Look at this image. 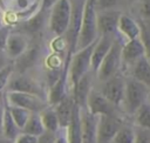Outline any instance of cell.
<instances>
[{
  "label": "cell",
  "mask_w": 150,
  "mask_h": 143,
  "mask_svg": "<svg viewBox=\"0 0 150 143\" xmlns=\"http://www.w3.org/2000/svg\"><path fill=\"white\" fill-rule=\"evenodd\" d=\"M124 87H125V80L123 76H121L118 73L110 79L103 81V84L101 87L100 93L114 105L117 107L123 102L124 97Z\"/></svg>",
  "instance_id": "8"
},
{
  "label": "cell",
  "mask_w": 150,
  "mask_h": 143,
  "mask_svg": "<svg viewBox=\"0 0 150 143\" xmlns=\"http://www.w3.org/2000/svg\"><path fill=\"white\" fill-rule=\"evenodd\" d=\"M121 52H122V45L118 40L115 39L109 52L107 53V55L104 56V59L102 60L101 64L96 70L100 81L103 82L118 73V69L122 64Z\"/></svg>",
  "instance_id": "6"
},
{
  "label": "cell",
  "mask_w": 150,
  "mask_h": 143,
  "mask_svg": "<svg viewBox=\"0 0 150 143\" xmlns=\"http://www.w3.org/2000/svg\"><path fill=\"white\" fill-rule=\"evenodd\" d=\"M121 0H95V8L96 11H108L114 9Z\"/></svg>",
  "instance_id": "30"
},
{
  "label": "cell",
  "mask_w": 150,
  "mask_h": 143,
  "mask_svg": "<svg viewBox=\"0 0 150 143\" xmlns=\"http://www.w3.org/2000/svg\"><path fill=\"white\" fill-rule=\"evenodd\" d=\"M6 104L4 103L2 97L0 96V136H1V125H2V118H4V113H5Z\"/></svg>",
  "instance_id": "36"
},
{
  "label": "cell",
  "mask_w": 150,
  "mask_h": 143,
  "mask_svg": "<svg viewBox=\"0 0 150 143\" xmlns=\"http://www.w3.org/2000/svg\"><path fill=\"white\" fill-rule=\"evenodd\" d=\"M143 56H144V48L139 38L134 40H128V42L124 43V46L122 47L121 59H122V63L124 64L132 66L136 61H138Z\"/></svg>",
  "instance_id": "16"
},
{
  "label": "cell",
  "mask_w": 150,
  "mask_h": 143,
  "mask_svg": "<svg viewBox=\"0 0 150 143\" xmlns=\"http://www.w3.org/2000/svg\"><path fill=\"white\" fill-rule=\"evenodd\" d=\"M28 48V41L23 34L11 33L5 47V54L8 59H18Z\"/></svg>",
  "instance_id": "15"
},
{
  "label": "cell",
  "mask_w": 150,
  "mask_h": 143,
  "mask_svg": "<svg viewBox=\"0 0 150 143\" xmlns=\"http://www.w3.org/2000/svg\"><path fill=\"white\" fill-rule=\"evenodd\" d=\"M135 131L128 125H122L112 138V143H134Z\"/></svg>",
  "instance_id": "28"
},
{
  "label": "cell",
  "mask_w": 150,
  "mask_h": 143,
  "mask_svg": "<svg viewBox=\"0 0 150 143\" xmlns=\"http://www.w3.org/2000/svg\"><path fill=\"white\" fill-rule=\"evenodd\" d=\"M66 136L68 143H82L81 134V108L77 103H74L70 122L66 128Z\"/></svg>",
  "instance_id": "17"
},
{
  "label": "cell",
  "mask_w": 150,
  "mask_h": 143,
  "mask_svg": "<svg viewBox=\"0 0 150 143\" xmlns=\"http://www.w3.org/2000/svg\"><path fill=\"white\" fill-rule=\"evenodd\" d=\"M55 138H56V134L45 131L41 136L38 137V143H54Z\"/></svg>",
  "instance_id": "35"
},
{
  "label": "cell",
  "mask_w": 150,
  "mask_h": 143,
  "mask_svg": "<svg viewBox=\"0 0 150 143\" xmlns=\"http://www.w3.org/2000/svg\"><path fill=\"white\" fill-rule=\"evenodd\" d=\"M96 14L97 11L95 8V0H86L76 45V52L96 42L100 38L96 25Z\"/></svg>",
  "instance_id": "1"
},
{
  "label": "cell",
  "mask_w": 150,
  "mask_h": 143,
  "mask_svg": "<svg viewBox=\"0 0 150 143\" xmlns=\"http://www.w3.org/2000/svg\"><path fill=\"white\" fill-rule=\"evenodd\" d=\"M9 34H11V30L8 27L6 26L0 27V52H5V47H6Z\"/></svg>",
  "instance_id": "32"
},
{
  "label": "cell",
  "mask_w": 150,
  "mask_h": 143,
  "mask_svg": "<svg viewBox=\"0 0 150 143\" xmlns=\"http://www.w3.org/2000/svg\"><path fill=\"white\" fill-rule=\"evenodd\" d=\"M138 12L145 22H150V0H139Z\"/></svg>",
  "instance_id": "31"
},
{
  "label": "cell",
  "mask_w": 150,
  "mask_h": 143,
  "mask_svg": "<svg viewBox=\"0 0 150 143\" xmlns=\"http://www.w3.org/2000/svg\"><path fill=\"white\" fill-rule=\"evenodd\" d=\"M0 143H12V142H9V141H7V139H5L4 137L0 136Z\"/></svg>",
  "instance_id": "41"
},
{
  "label": "cell",
  "mask_w": 150,
  "mask_h": 143,
  "mask_svg": "<svg viewBox=\"0 0 150 143\" xmlns=\"http://www.w3.org/2000/svg\"><path fill=\"white\" fill-rule=\"evenodd\" d=\"M6 103L7 105L19 107L30 113H38V114L42 111L45 108H47V103L43 98L33 94L20 93V91H7Z\"/></svg>",
  "instance_id": "7"
},
{
  "label": "cell",
  "mask_w": 150,
  "mask_h": 143,
  "mask_svg": "<svg viewBox=\"0 0 150 143\" xmlns=\"http://www.w3.org/2000/svg\"><path fill=\"white\" fill-rule=\"evenodd\" d=\"M70 2L69 0H57L53 6L49 15V29L56 36L66 34L70 21Z\"/></svg>",
  "instance_id": "3"
},
{
  "label": "cell",
  "mask_w": 150,
  "mask_h": 143,
  "mask_svg": "<svg viewBox=\"0 0 150 143\" xmlns=\"http://www.w3.org/2000/svg\"><path fill=\"white\" fill-rule=\"evenodd\" d=\"M131 77L144 84L150 90V63L145 57H141L131 66Z\"/></svg>",
  "instance_id": "20"
},
{
  "label": "cell",
  "mask_w": 150,
  "mask_h": 143,
  "mask_svg": "<svg viewBox=\"0 0 150 143\" xmlns=\"http://www.w3.org/2000/svg\"><path fill=\"white\" fill-rule=\"evenodd\" d=\"M7 104V103H6ZM8 108V111H9V115L12 117V120L14 121V123L16 124V127L22 130V128L25 127L29 115L32 114L30 111L26 110V109H22V108H19V107H12V105H7Z\"/></svg>",
  "instance_id": "26"
},
{
  "label": "cell",
  "mask_w": 150,
  "mask_h": 143,
  "mask_svg": "<svg viewBox=\"0 0 150 143\" xmlns=\"http://www.w3.org/2000/svg\"><path fill=\"white\" fill-rule=\"evenodd\" d=\"M129 1H130V2H131V1H136V0H129Z\"/></svg>",
  "instance_id": "42"
},
{
  "label": "cell",
  "mask_w": 150,
  "mask_h": 143,
  "mask_svg": "<svg viewBox=\"0 0 150 143\" xmlns=\"http://www.w3.org/2000/svg\"><path fill=\"white\" fill-rule=\"evenodd\" d=\"M94 46H95V42L81 50H77L71 55L69 68H68V77L70 79L73 87L76 86V83L90 69V57H91Z\"/></svg>",
  "instance_id": "5"
},
{
  "label": "cell",
  "mask_w": 150,
  "mask_h": 143,
  "mask_svg": "<svg viewBox=\"0 0 150 143\" xmlns=\"http://www.w3.org/2000/svg\"><path fill=\"white\" fill-rule=\"evenodd\" d=\"M13 143H38V137L25 132H20Z\"/></svg>",
  "instance_id": "33"
},
{
  "label": "cell",
  "mask_w": 150,
  "mask_h": 143,
  "mask_svg": "<svg viewBox=\"0 0 150 143\" xmlns=\"http://www.w3.org/2000/svg\"><path fill=\"white\" fill-rule=\"evenodd\" d=\"M57 0H42V6L43 8H48V7H52Z\"/></svg>",
  "instance_id": "39"
},
{
  "label": "cell",
  "mask_w": 150,
  "mask_h": 143,
  "mask_svg": "<svg viewBox=\"0 0 150 143\" xmlns=\"http://www.w3.org/2000/svg\"><path fill=\"white\" fill-rule=\"evenodd\" d=\"M134 143H150V134L149 130H141L135 132V141Z\"/></svg>",
  "instance_id": "34"
},
{
  "label": "cell",
  "mask_w": 150,
  "mask_h": 143,
  "mask_svg": "<svg viewBox=\"0 0 150 143\" xmlns=\"http://www.w3.org/2000/svg\"><path fill=\"white\" fill-rule=\"evenodd\" d=\"M20 132H21V130L16 127V124L12 120L9 111H8V108H7V104H6L4 118H2V125H1V137H4L5 139L13 143Z\"/></svg>",
  "instance_id": "21"
},
{
  "label": "cell",
  "mask_w": 150,
  "mask_h": 143,
  "mask_svg": "<svg viewBox=\"0 0 150 143\" xmlns=\"http://www.w3.org/2000/svg\"><path fill=\"white\" fill-rule=\"evenodd\" d=\"M150 96V90L142 84L141 82L136 81L132 77H129L125 80V87H124V97H123V104L125 107V110L129 114H135L136 110L146 102V100Z\"/></svg>",
  "instance_id": "2"
},
{
  "label": "cell",
  "mask_w": 150,
  "mask_h": 143,
  "mask_svg": "<svg viewBox=\"0 0 150 143\" xmlns=\"http://www.w3.org/2000/svg\"><path fill=\"white\" fill-rule=\"evenodd\" d=\"M117 30L123 34L128 40L138 39L141 34V27L129 15L121 14L118 22H117Z\"/></svg>",
  "instance_id": "19"
},
{
  "label": "cell",
  "mask_w": 150,
  "mask_h": 143,
  "mask_svg": "<svg viewBox=\"0 0 150 143\" xmlns=\"http://www.w3.org/2000/svg\"><path fill=\"white\" fill-rule=\"evenodd\" d=\"M121 12L116 9H108V11H97L96 14V25L98 35H110L115 36L117 32V22L121 16Z\"/></svg>",
  "instance_id": "11"
},
{
  "label": "cell",
  "mask_w": 150,
  "mask_h": 143,
  "mask_svg": "<svg viewBox=\"0 0 150 143\" xmlns=\"http://www.w3.org/2000/svg\"><path fill=\"white\" fill-rule=\"evenodd\" d=\"M149 98H150V96H149Z\"/></svg>",
  "instance_id": "43"
},
{
  "label": "cell",
  "mask_w": 150,
  "mask_h": 143,
  "mask_svg": "<svg viewBox=\"0 0 150 143\" xmlns=\"http://www.w3.org/2000/svg\"><path fill=\"white\" fill-rule=\"evenodd\" d=\"M7 91H20L36 95L42 98V88L40 84L29 76L19 74L15 77H11L7 84Z\"/></svg>",
  "instance_id": "12"
},
{
  "label": "cell",
  "mask_w": 150,
  "mask_h": 143,
  "mask_svg": "<svg viewBox=\"0 0 150 143\" xmlns=\"http://www.w3.org/2000/svg\"><path fill=\"white\" fill-rule=\"evenodd\" d=\"M122 125V121L115 115L98 116L96 143H112L114 136Z\"/></svg>",
  "instance_id": "9"
},
{
  "label": "cell",
  "mask_w": 150,
  "mask_h": 143,
  "mask_svg": "<svg viewBox=\"0 0 150 143\" xmlns=\"http://www.w3.org/2000/svg\"><path fill=\"white\" fill-rule=\"evenodd\" d=\"M73 88H74V95H73L74 102L77 103L80 108H83L86 105L87 96L90 91V79L88 74H86Z\"/></svg>",
  "instance_id": "22"
},
{
  "label": "cell",
  "mask_w": 150,
  "mask_h": 143,
  "mask_svg": "<svg viewBox=\"0 0 150 143\" xmlns=\"http://www.w3.org/2000/svg\"><path fill=\"white\" fill-rule=\"evenodd\" d=\"M97 122L98 116L89 114L86 109L82 113L81 109V134L82 143H96V132H97Z\"/></svg>",
  "instance_id": "14"
},
{
  "label": "cell",
  "mask_w": 150,
  "mask_h": 143,
  "mask_svg": "<svg viewBox=\"0 0 150 143\" xmlns=\"http://www.w3.org/2000/svg\"><path fill=\"white\" fill-rule=\"evenodd\" d=\"M86 109L94 116H109L114 115L115 107L100 91L90 89L86 101Z\"/></svg>",
  "instance_id": "10"
},
{
  "label": "cell",
  "mask_w": 150,
  "mask_h": 143,
  "mask_svg": "<svg viewBox=\"0 0 150 143\" xmlns=\"http://www.w3.org/2000/svg\"><path fill=\"white\" fill-rule=\"evenodd\" d=\"M114 40H115V36L102 35L95 42V46H94V49H93V53H91V57H90V68L94 72L97 70L102 60L104 59V56L109 52Z\"/></svg>",
  "instance_id": "13"
},
{
  "label": "cell",
  "mask_w": 150,
  "mask_h": 143,
  "mask_svg": "<svg viewBox=\"0 0 150 143\" xmlns=\"http://www.w3.org/2000/svg\"><path fill=\"white\" fill-rule=\"evenodd\" d=\"M21 132H25V134H28V135H32L35 137H39L45 132V128L42 125L40 115L38 113H32L29 115V117H28L25 127L22 128Z\"/></svg>",
  "instance_id": "24"
},
{
  "label": "cell",
  "mask_w": 150,
  "mask_h": 143,
  "mask_svg": "<svg viewBox=\"0 0 150 143\" xmlns=\"http://www.w3.org/2000/svg\"><path fill=\"white\" fill-rule=\"evenodd\" d=\"M70 2V21L68 29L66 32V43L68 48L69 55H73L76 52V45H77V39H79V33H80V27H81V20H82V14H83V7L86 4V0H69Z\"/></svg>",
  "instance_id": "4"
},
{
  "label": "cell",
  "mask_w": 150,
  "mask_h": 143,
  "mask_svg": "<svg viewBox=\"0 0 150 143\" xmlns=\"http://www.w3.org/2000/svg\"><path fill=\"white\" fill-rule=\"evenodd\" d=\"M39 115H40L42 125L45 128V131L56 134L57 130L60 129V125H59V120H57L56 113L54 110V107L45 108L42 111L39 113Z\"/></svg>",
  "instance_id": "23"
},
{
  "label": "cell",
  "mask_w": 150,
  "mask_h": 143,
  "mask_svg": "<svg viewBox=\"0 0 150 143\" xmlns=\"http://www.w3.org/2000/svg\"><path fill=\"white\" fill-rule=\"evenodd\" d=\"M54 143H68L67 136H66V135H59V136H56Z\"/></svg>",
  "instance_id": "38"
},
{
  "label": "cell",
  "mask_w": 150,
  "mask_h": 143,
  "mask_svg": "<svg viewBox=\"0 0 150 143\" xmlns=\"http://www.w3.org/2000/svg\"><path fill=\"white\" fill-rule=\"evenodd\" d=\"M13 72H14V69L11 63H8L7 66H5L4 68L0 69V93L7 87L9 79L13 75Z\"/></svg>",
  "instance_id": "29"
},
{
  "label": "cell",
  "mask_w": 150,
  "mask_h": 143,
  "mask_svg": "<svg viewBox=\"0 0 150 143\" xmlns=\"http://www.w3.org/2000/svg\"><path fill=\"white\" fill-rule=\"evenodd\" d=\"M4 26V18H2V13H1V9H0V27Z\"/></svg>",
  "instance_id": "40"
},
{
  "label": "cell",
  "mask_w": 150,
  "mask_h": 143,
  "mask_svg": "<svg viewBox=\"0 0 150 143\" xmlns=\"http://www.w3.org/2000/svg\"><path fill=\"white\" fill-rule=\"evenodd\" d=\"M74 103H75L74 102V98L67 95L64 98H62L59 103H56L54 105V110L56 113L60 128H64L66 129L68 127V124L70 122V117H71Z\"/></svg>",
  "instance_id": "18"
},
{
  "label": "cell",
  "mask_w": 150,
  "mask_h": 143,
  "mask_svg": "<svg viewBox=\"0 0 150 143\" xmlns=\"http://www.w3.org/2000/svg\"><path fill=\"white\" fill-rule=\"evenodd\" d=\"M8 64V57L6 56L5 52H0V69Z\"/></svg>",
  "instance_id": "37"
},
{
  "label": "cell",
  "mask_w": 150,
  "mask_h": 143,
  "mask_svg": "<svg viewBox=\"0 0 150 143\" xmlns=\"http://www.w3.org/2000/svg\"><path fill=\"white\" fill-rule=\"evenodd\" d=\"M139 27H141L139 40L144 48V57L150 63V26L145 21H142Z\"/></svg>",
  "instance_id": "27"
},
{
  "label": "cell",
  "mask_w": 150,
  "mask_h": 143,
  "mask_svg": "<svg viewBox=\"0 0 150 143\" xmlns=\"http://www.w3.org/2000/svg\"><path fill=\"white\" fill-rule=\"evenodd\" d=\"M137 125L142 129L150 130V102L143 103L134 114Z\"/></svg>",
  "instance_id": "25"
}]
</instances>
